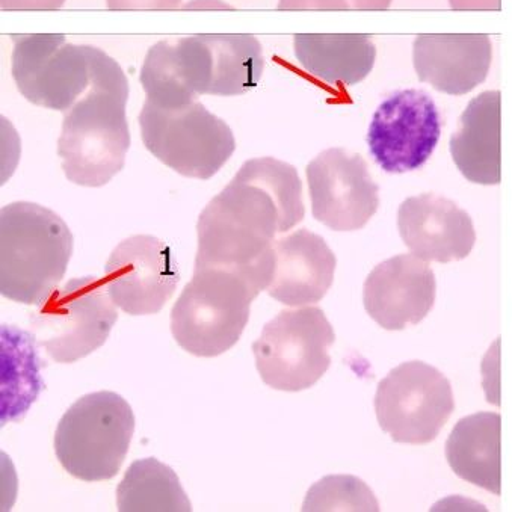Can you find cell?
<instances>
[{
    "label": "cell",
    "mask_w": 512,
    "mask_h": 512,
    "mask_svg": "<svg viewBox=\"0 0 512 512\" xmlns=\"http://www.w3.org/2000/svg\"><path fill=\"white\" fill-rule=\"evenodd\" d=\"M306 215L297 168L275 158L250 159L204 207L195 266L244 272L268 289L274 242Z\"/></svg>",
    "instance_id": "1"
},
{
    "label": "cell",
    "mask_w": 512,
    "mask_h": 512,
    "mask_svg": "<svg viewBox=\"0 0 512 512\" xmlns=\"http://www.w3.org/2000/svg\"><path fill=\"white\" fill-rule=\"evenodd\" d=\"M127 99L123 68L93 47L90 90L65 115L58 139L62 170L70 182L100 188L123 170L130 147Z\"/></svg>",
    "instance_id": "2"
},
{
    "label": "cell",
    "mask_w": 512,
    "mask_h": 512,
    "mask_svg": "<svg viewBox=\"0 0 512 512\" xmlns=\"http://www.w3.org/2000/svg\"><path fill=\"white\" fill-rule=\"evenodd\" d=\"M73 235L61 216L40 204L17 201L0 212V292L38 306L67 272Z\"/></svg>",
    "instance_id": "3"
},
{
    "label": "cell",
    "mask_w": 512,
    "mask_h": 512,
    "mask_svg": "<svg viewBox=\"0 0 512 512\" xmlns=\"http://www.w3.org/2000/svg\"><path fill=\"white\" fill-rule=\"evenodd\" d=\"M263 289L244 272L195 266L171 310V333L189 354L218 357L238 343L250 319L251 303Z\"/></svg>",
    "instance_id": "4"
},
{
    "label": "cell",
    "mask_w": 512,
    "mask_h": 512,
    "mask_svg": "<svg viewBox=\"0 0 512 512\" xmlns=\"http://www.w3.org/2000/svg\"><path fill=\"white\" fill-rule=\"evenodd\" d=\"M135 432V414L114 392L78 399L65 411L55 432V454L65 472L85 482L118 475Z\"/></svg>",
    "instance_id": "5"
},
{
    "label": "cell",
    "mask_w": 512,
    "mask_h": 512,
    "mask_svg": "<svg viewBox=\"0 0 512 512\" xmlns=\"http://www.w3.org/2000/svg\"><path fill=\"white\" fill-rule=\"evenodd\" d=\"M139 126L145 149L180 176L191 179L215 176L236 150L229 124L198 100L179 109L159 108L145 100Z\"/></svg>",
    "instance_id": "6"
},
{
    "label": "cell",
    "mask_w": 512,
    "mask_h": 512,
    "mask_svg": "<svg viewBox=\"0 0 512 512\" xmlns=\"http://www.w3.org/2000/svg\"><path fill=\"white\" fill-rule=\"evenodd\" d=\"M117 321L103 278H73L32 312V337L56 363H75L105 345Z\"/></svg>",
    "instance_id": "7"
},
{
    "label": "cell",
    "mask_w": 512,
    "mask_h": 512,
    "mask_svg": "<svg viewBox=\"0 0 512 512\" xmlns=\"http://www.w3.org/2000/svg\"><path fill=\"white\" fill-rule=\"evenodd\" d=\"M336 340L324 310H283L253 343L256 368L266 386L301 392L315 386L330 369V348Z\"/></svg>",
    "instance_id": "8"
},
{
    "label": "cell",
    "mask_w": 512,
    "mask_h": 512,
    "mask_svg": "<svg viewBox=\"0 0 512 512\" xmlns=\"http://www.w3.org/2000/svg\"><path fill=\"white\" fill-rule=\"evenodd\" d=\"M451 384L423 361H408L378 384L375 413L395 443L434 442L454 411Z\"/></svg>",
    "instance_id": "9"
},
{
    "label": "cell",
    "mask_w": 512,
    "mask_h": 512,
    "mask_svg": "<svg viewBox=\"0 0 512 512\" xmlns=\"http://www.w3.org/2000/svg\"><path fill=\"white\" fill-rule=\"evenodd\" d=\"M13 78L34 105L68 112L93 81V47L67 43L64 35H13Z\"/></svg>",
    "instance_id": "10"
},
{
    "label": "cell",
    "mask_w": 512,
    "mask_h": 512,
    "mask_svg": "<svg viewBox=\"0 0 512 512\" xmlns=\"http://www.w3.org/2000/svg\"><path fill=\"white\" fill-rule=\"evenodd\" d=\"M440 135V114L432 97L423 91H396L372 118L369 152L386 173H410L431 158Z\"/></svg>",
    "instance_id": "11"
},
{
    "label": "cell",
    "mask_w": 512,
    "mask_h": 512,
    "mask_svg": "<svg viewBox=\"0 0 512 512\" xmlns=\"http://www.w3.org/2000/svg\"><path fill=\"white\" fill-rule=\"evenodd\" d=\"M103 281L115 306L127 315H156L173 298L180 272L164 241L136 235L112 251Z\"/></svg>",
    "instance_id": "12"
},
{
    "label": "cell",
    "mask_w": 512,
    "mask_h": 512,
    "mask_svg": "<svg viewBox=\"0 0 512 512\" xmlns=\"http://www.w3.org/2000/svg\"><path fill=\"white\" fill-rule=\"evenodd\" d=\"M313 216L334 232L363 229L380 206L378 185L357 153L328 149L307 165Z\"/></svg>",
    "instance_id": "13"
},
{
    "label": "cell",
    "mask_w": 512,
    "mask_h": 512,
    "mask_svg": "<svg viewBox=\"0 0 512 512\" xmlns=\"http://www.w3.org/2000/svg\"><path fill=\"white\" fill-rule=\"evenodd\" d=\"M435 301L431 266L414 254H401L375 266L364 283L368 315L384 330L401 331L422 322Z\"/></svg>",
    "instance_id": "14"
},
{
    "label": "cell",
    "mask_w": 512,
    "mask_h": 512,
    "mask_svg": "<svg viewBox=\"0 0 512 512\" xmlns=\"http://www.w3.org/2000/svg\"><path fill=\"white\" fill-rule=\"evenodd\" d=\"M212 56L204 35L161 41L149 50L141 70L147 102L164 109H179L209 94Z\"/></svg>",
    "instance_id": "15"
},
{
    "label": "cell",
    "mask_w": 512,
    "mask_h": 512,
    "mask_svg": "<svg viewBox=\"0 0 512 512\" xmlns=\"http://www.w3.org/2000/svg\"><path fill=\"white\" fill-rule=\"evenodd\" d=\"M398 229L411 254L425 262L463 259L475 241L467 213L431 192L407 198L399 206Z\"/></svg>",
    "instance_id": "16"
},
{
    "label": "cell",
    "mask_w": 512,
    "mask_h": 512,
    "mask_svg": "<svg viewBox=\"0 0 512 512\" xmlns=\"http://www.w3.org/2000/svg\"><path fill=\"white\" fill-rule=\"evenodd\" d=\"M337 260L324 238L307 229L274 242V272L269 297L290 307L316 304L334 281Z\"/></svg>",
    "instance_id": "17"
},
{
    "label": "cell",
    "mask_w": 512,
    "mask_h": 512,
    "mask_svg": "<svg viewBox=\"0 0 512 512\" xmlns=\"http://www.w3.org/2000/svg\"><path fill=\"white\" fill-rule=\"evenodd\" d=\"M413 62L420 82L442 93L464 94L484 81L491 43L487 35H417Z\"/></svg>",
    "instance_id": "18"
},
{
    "label": "cell",
    "mask_w": 512,
    "mask_h": 512,
    "mask_svg": "<svg viewBox=\"0 0 512 512\" xmlns=\"http://www.w3.org/2000/svg\"><path fill=\"white\" fill-rule=\"evenodd\" d=\"M295 56L313 78L331 87H351L371 75L377 47L363 34H297Z\"/></svg>",
    "instance_id": "19"
},
{
    "label": "cell",
    "mask_w": 512,
    "mask_h": 512,
    "mask_svg": "<svg viewBox=\"0 0 512 512\" xmlns=\"http://www.w3.org/2000/svg\"><path fill=\"white\" fill-rule=\"evenodd\" d=\"M499 93L476 97L451 139V153L461 173L476 183L499 182Z\"/></svg>",
    "instance_id": "20"
},
{
    "label": "cell",
    "mask_w": 512,
    "mask_h": 512,
    "mask_svg": "<svg viewBox=\"0 0 512 512\" xmlns=\"http://www.w3.org/2000/svg\"><path fill=\"white\" fill-rule=\"evenodd\" d=\"M446 457L458 476L499 493V416L461 420L446 443Z\"/></svg>",
    "instance_id": "21"
},
{
    "label": "cell",
    "mask_w": 512,
    "mask_h": 512,
    "mask_svg": "<svg viewBox=\"0 0 512 512\" xmlns=\"http://www.w3.org/2000/svg\"><path fill=\"white\" fill-rule=\"evenodd\" d=\"M212 56V96H241L254 90L265 68L262 44L248 34H204Z\"/></svg>",
    "instance_id": "22"
},
{
    "label": "cell",
    "mask_w": 512,
    "mask_h": 512,
    "mask_svg": "<svg viewBox=\"0 0 512 512\" xmlns=\"http://www.w3.org/2000/svg\"><path fill=\"white\" fill-rule=\"evenodd\" d=\"M121 512H189L191 502L173 469L155 458L138 460L117 488Z\"/></svg>",
    "instance_id": "23"
},
{
    "label": "cell",
    "mask_w": 512,
    "mask_h": 512,
    "mask_svg": "<svg viewBox=\"0 0 512 512\" xmlns=\"http://www.w3.org/2000/svg\"><path fill=\"white\" fill-rule=\"evenodd\" d=\"M32 337L10 327L2 328V361H4V377H2V401L17 390L13 407L2 423L25 413L31 407L40 392L38 380V360L35 355Z\"/></svg>",
    "instance_id": "24"
},
{
    "label": "cell",
    "mask_w": 512,
    "mask_h": 512,
    "mask_svg": "<svg viewBox=\"0 0 512 512\" xmlns=\"http://www.w3.org/2000/svg\"><path fill=\"white\" fill-rule=\"evenodd\" d=\"M371 488L354 476L339 475L313 485L307 493L303 511H378Z\"/></svg>",
    "instance_id": "25"
},
{
    "label": "cell",
    "mask_w": 512,
    "mask_h": 512,
    "mask_svg": "<svg viewBox=\"0 0 512 512\" xmlns=\"http://www.w3.org/2000/svg\"><path fill=\"white\" fill-rule=\"evenodd\" d=\"M109 10H174L182 0H106Z\"/></svg>",
    "instance_id": "26"
},
{
    "label": "cell",
    "mask_w": 512,
    "mask_h": 512,
    "mask_svg": "<svg viewBox=\"0 0 512 512\" xmlns=\"http://www.w3.org/2000/svg\"><path fill=\"white\" fill-rule=\"evenodd\" d=\"M349 0H280L278 10H349Z\"/></svg>",
    "instance_id": "27"
},
{
    "label": "cell",
    "mask_w": 512,
    "mask_h": 512,
    "mask_svg": "<svg viewBox=\"0 0 512 512\" xmlns=\"http://www.w3.org/2000/svg\"><path fill=\"white\" fill-rule=\"evenodd\" d=\"M65 0H0L2 10H59Z\"/></svg>",
    "instance_id": "28"
},
{
    "label": "cell",
    "mask_w": 512,
    "mask_h": 512,
    "mask_svg": "<svg viewBox=\"0 0 512 512\" xmlns=\"http://www.w3.org/2000/svg\"><path fill=\"white\" fill-rule=\"evenodd\" d=\"M454 10H499L500 0H449Z\"/></svg>",
    "instance_id": "29"
},
{
    "label": "cell",
    "mask_w": 512,
    "mask_h": 512,
    "mask_svg": "<svg viewBox=\"0 0 512 512\" xmlns=\"http://www.w3.org/2000/svg\"><path fill=\"white\" fill-rule=\"evenodd\" d=\"M183 10H232L223 0H191Z\"/></svg>",
    "instance_id": "30"
},
{
    "label": "cell",
    "mask_w": 512,
    "mask_h": 512,
    "mask_svg": "<svg viewBox=\"0 0 512 512\" xmlns=\"http://www.w3.org/2000/svg\"><path fill=\"white\" fill-rule=\"evenodd\" d=\"M393 0H349L355 10H389Z\"/></svg>",
    "instance_id": "31"
}]
</instances>
